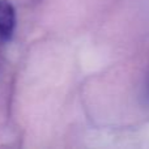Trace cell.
Returning a JSON list of instances; mask_svg holds the SVG:
<instances>
[{"mask_svg": "<svg viewBox=\"0 0 149 149\" xmlns=\"http://www.w3.org/2000/svg\"><path fill=\"white\" fill-rule=\"evenodd\" d=\"M16 28V10L8 0H0V42L12 38Z\"/></svg>", "mask_w": 149, "mask_h": 149, "instance_id": "1", "label": "cell"}, {"mask_svg": "<svg viewBox=\"0 0 149 149\" xmlns=\"http://www.w3.org/2000/svg\"><path fill=\"white\" fill-rule=\"evenodd\" d=\"M147 92H148V98H149V80H148V86H147Z\"/></svg>", "mask_w": 149, "mask_h": 149, "instance_id": "2", "label": "cell"}]
</instances>
